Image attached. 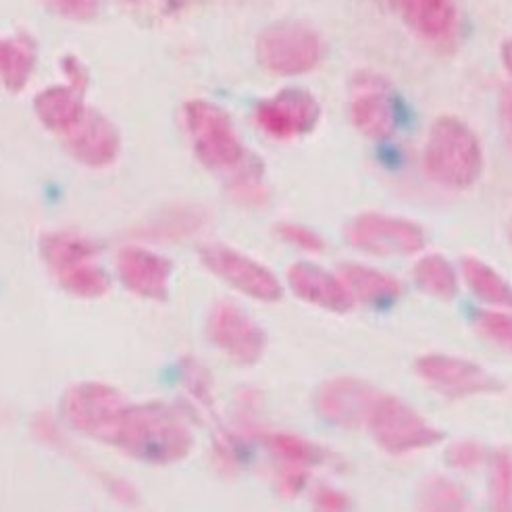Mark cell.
Returning a JSON list of instances; mask_svg holds the SVG:
<instances>
[{"mask_svg": "<svg viewBox=\"0 0 512 512\" xmlns=\"http://www.w3.org/2000/svg\"><path fill=\"white\" fill-rule=\"evenodd\" d=\"M184 121L198 161L229 175L240 190H250L261 175V165L248 157L229 115L209 100H190L184 107Z\"/></svg>", "mask_w": 512, "mask_h": 512, "instance_id": "6da1fadb", "label": "cell"}, {"mask_svg": "<svg viewBox=\"0 0 512 512\" xmlns=\"http://www.w3.org/2000/svg\"><path fill=\"white\" fill-rule=\"evenodd\" d=\"M425 169L435 182L465 190L473 186L483 169V152L477 136L454 117H440L431 125L425 146Z\"/></svg>", "mask_w": 512, "mask_h": 512, "instance_id": "7a4b0ae2", "label": "cell"}, {"mask_svg": "<svg viewBox=\"0 0 512 512\" xmlns=\"http://www.w3.org/2000/svg\"><path fill=\"white\" fill-rule=\"evenodd\" d=\"M256 59L277 75H302L323 59V42L302 23H275L256 40Z\"/></svg>", "mask_w": 512, "mask_h": 512, "instance_id": "3957f363", "label": "cell"}, {"mask_svg": "<svg viewBox=\"0 0 512 512\" xmlns=\"http://www.w3.org/2000/svg\"><path fill=\"white\" fill-rule=\"evenodd\" d=\"M367 425L379 448L390 454L423 450L442 440V433L433 429L415 408L390 396L377 400Z\"/></svg>", "mask_w": 512, "mask_h": 512, "instance_id": "277c9868", "label": "cell"}, {"mask_svg": "<svg viewBox=\"0 0 512 512\" xmlns=\"http://www.w3.org/2000/svg\"><path fill=\"white\" fill-rule=\"evenodd\" d=\"M348 242L373 256H406L423 250L427 238L423 227L400 217L365 213L346 227Z\"/></svg>", "mask_w": 512, "mask_h": 512, "instance_id": "5b68a950", "label": "cell"}, {"mask_svg": "<svg viewBox=\"0 0 512 512\" xmlns=\"http://www.w3.org/2000/svg\"><path fill=\"white\" fill-rule=\"evenodd\" d=\"M321 119V107L306 90L290 88L263 100L256 107V123L277 140H294L311 134Z\"/></svg>", "mask_w": 512, "mask_h": 512, "instance_id": "8992f818", "label": "cell"}, {"mask_svg": "<svg viewBox=\"0 0 512 512\" xmlns=\"http://www.w3.org/2000/svg\"><path fill=\"white\" fill-rule=\"evenodd\" d=\"M200 259L217 277L250 298L277 302L284 292L277 277L267 267L248 259L238 250L211 244L200 250Z\"/></svg>", "mask_w": 512, "mask_h": 512, "instance_id": "52a82bcc", "label": "cell"}, {"mask_svg": "<svg viewBox=\"0 0 512 512\" xmlns=\"http://www.w3.org/2000/svg\"><path fill=\"white\" fill-rule=\"evenodd\" d=\"M415 371L429 386L448 396H473L500 390V381L494 379L481 365L467 358L427 354L415 363Z\"/></svg>", "mask_w": 512, "mask_h": 512, "instance_id": "ba28073f", "label": "cell"}, {"mask_svg": "<svg viewBox=\"0 0 512 512\" xmlns=\"http://www.w3.org/2000/svg\"><path fill=\"white\" fill-rule=\"evenodd\" d=\"M379 392L369 383L352 377H338L325 381L315 396L319 415L340 427H358L369 421Z\"/></svg>", "mask_w": 512, "mask_h": 512, "instance_id": "9c48e42d", "label": "cell"}, {"mask_svg": "<svg viewBox=\"0 0 512 512\" xmlns=\"http://www.w3.org/2000/svg\"><path fill=\"white\" fill-rule=\"evenodd\" d=\"M71 157L92 169L109 167L117 161L121 136L115 123L100 111H86L82 121L65 134Z\"/></svg>", "mask_w": 512, "mask_h": 512, "instance_id": "30bf717a", "label": "cell"}, {"mask_svg": "<svg viewBox=\"0 0 512 512\" xmlns=\"http://www.w3.org/2000/svg\"><path fill=\"white\" fill-rule=\"evenodd\" d=\"M209 331L213 342L238 363H254L263 354L265 334L236 304H217L211 315Z\"/></svg>", "mask_w": 512, "mask_h": 512, "instance_id": "8fae6325", "label": "cell"}, {"mask_svg": "<svg viewBox=\"0 0 512 512\" xmlns=\"http://www.w3.org/2000/svg\"><path fill=\"white\" fill-rule=\"evenodd\" d=\"M290 288L304 302L315 304L319 309L329 313L346 315L352 311L354 298L344 286V281L329 271L311 265V263H296L288 271Z\"/></svg>", "mask_w": 512, "mask_h": 512, "instance_id": "7c38bea8", "label": "cell"}, {"mask_svg": "<svg viewBox=\"0 0 512 512\" xmlns=\"http://www.w3.org/2000/svg\"><path fill=\"white\" fill-rule=\"evenodd\" d=\"M350 117L356 130L371 140H388L398 130V107L394 98L373 84H365L354 92Z\"/></svg>", "mask_w": 512, "mask_h": 512, "instance_id": "4fadbf2b", "label": "cell"}, {"mask_svg": "<svg viewBox=\"0 0 512 512\" xmlns=\"http://www.w3.org/2000/svg\"><path fill=\"white\" fill-rule=\"evenodd\" d=\"M119 275L127 288L146 298H163L171 265L159 254L142 248H125L119 254Z\"/></svg>", "mask_w": 512, "mask_h": 512, "instance_id": "5bb4252c", "label": "cell"}, {"mask_svg": "<svg viewBox=\"0 0 512 512\" xmlns=\"http://www.w3.org/2000/svg\"><path fill=\"white\" fill-rule=\"evenodd\" d=\"M392 5L411 30L429 42H444L456 30L452 0H392Z\"/></svg>", "mask_w": 512, "mask_h": 512, "instance_id": "9a60e30c", "label": "cell"}, {"mask_svg": "<svg viewBox=\"0 0 512 512\" xmlns=\"http://www.w3.org/2000/svg\"><path fill=\"white\" fill-rule=\"evenodd\" d=\"M84 90L78 86H53L34 98V113L50 132L67 134L86 115Z\"/></svg>", "mask_w": 512, "mask_h": 512, "instance_id": "2e32d148", "label": "cell"}, {"mask_svg": "<svg viewBox=\"0 0 512 512\" xmlns=\"http://www.w3.org/2000/svg\"><path fill=\"white\" fill-rule=\"evenodd\" d=\"M340 279L344 281V286L348 288L352 298L361 300L365 304L386 306L396 302L402 296V286L392 275L381 273L365 265H356V263L342 265Z\"/></svg>", "mask_w": 512, "mask_h": 512, "instance_id": "e0dca14e", "label": "cell"}, {"mask_svg": "<svg viewBox=\"0 0 512 512\" xmlns=\"http://www.w3.org/2000/svg\"><path fill=\"white\" fill-rule=\"evenodd\" d=\"M36 67V50L25 38H0V84L19 94L30 84Z\"/></svg>", "mask_w": 512, "mask_h": 512, "instance_id": "ac0fdd59", "label": "cell"}, {"mask_svg": "<svg viewBox=\"0 0 512 512\" xmlns=\"http://www.w3.org/2000/svg\"><path fill=\"white\" fill-rule=\"evenodd\" d=\"M463 277L481 302L512 311V286L488 263L467 256L463 259Z\"/></svg>", "mask_w": 512, "mask_h": 512, "instance_id": "d6986e66", "label": "cell"}, {"mask_svg": "<svg viewBox=\"0 0 512 512\" xmlns=\"http://www.w3.org/2000/svg\"><path fill=\"white\" fill-rule=\"evenodd\" d=\"M413 279L427 296L450 302L458 292V279L452 265L440 254H427L415 265Z\"/></svg>", "mask_w": 512, "mask_h": 512, "instance_id": "ffe728a7", "label": "cell"}, {"mask_svg": "<svg viewBox=\"0 0 512 512\" xmlns=\"http://www.w3.org/2000/svg\"><path fill=\"white\" fill-rule=\"evenodd\" d=\"M419 512H469V494L448 477L427 479L417 496Z\"/></svg>", "mask_w": 512, "mask_h": 512, "instance_id": "44dd1931", "label": "cell"}, {"mask_svg": "<svg viewBox=\"0 0 512 512\" xmlns=\"http://www.w3.org/2000/svg\"><path fill=\"white\" fill-rule=\"evenodd\" d=\"M42 254L50 267H53L57 273H63L71 267L90 263L94 256V248L90 242L78 236L55 234V236H46L42 240Z\"/></svg>", "mask_w": 512, "mask_h": 512, "instance_id": "7402d4cb", "label": "cell"}, {"mask_svg": "<svg viewBox=\"0 0 512 512\" xmlns=\"http://www.w3.org/2000/svg\"><path fill=\"white\" fill-rule=\"evenodd\" d=\"M490 502L494 512H512V452L508 450L492 456Z\"/></svg>", "mask_w": 512, "mask_h": 512, "instance_id": "603a6c76", "label": "cell"}, {"mask_svg": "<svg viewBox=\"0 0 512 512\" xmlns=\"http://www.w3.org/2000/svg\"><path fill=\"white\" fill-rule=\"evenodd\" d=\"M61 284L73 292L75 296H88V298H96L102 296L109 288V281L98 267H94L92 263H84L78 267H71L63 273H59Z\"/></svg>", "mask_w": 512, "mask_h": 512, "instance_id": "cb8c5ba5", "label": "cell"}, {"mask_svg": "<svg viewBox=\"0 0 512 512\" xmlns=\"http://www.w3.org/2000/svg\"><path fill=\"white\" fill-rule=\"evenodd\" d=\"M273 450L277 454L284 456L288 463L296 465V467H309V465H317L321 463L323 452L311 444H306L300 438H294V435H275L271 440Z\"/></svg>", "mask_w": 512, "mask_h": 512, "instance_id": "d4e9b609", "label": "cell"}, {"mask_svg": "<svg viewBox=\"0 0 512 512\" xmlns=\"http://www.w3.org/2000/svg\"><path fill=\"white\" fill-rule=\"evenodd\" d=\"M44 5L71 21H92L98 17L102 0H44Z\"/></svg>", "mask_w": 512, "mask_h": 512, "instance_id": "484cf974", "label": "cell"}, {"mask_svg": "<svg viewBox=\"0 0 512 512\" xmlns=\"http://www.w3.org/2000/svg\"><path fill=\"white\" fill-rule=\"evenodd\" d=\"M279 236L284 238L286 242H290L292 246L306 250V252H323L325 242L319 234H315L313 229L304 227V225H296V223H281L279 225Z\"/></svg>", "mask_w": 512, "mask_h": 512, "instance_id": "4316f807", "label": "cell"}, {"mask_svg": "<svg viewBox=\"0 0 512 512\" xmlns=\"http://www.w3.org/2000/svg\"><path fill=\"white\" fill-rule=\"evenodd\" d=\"M446 458L454 469H475L485 460V452L475 442H458L448 450Z\"/></svg>", "mask_w": 512, "mask_h": 512, "instance_id": "83f0119b", "label": "cell"}, {"mask_svg": "<svg viewBox=\"0 0 512 512\" xmlns=\"http://www.w3.org/2000/svg\"><path fill=\"white\" fill-rule=\"evenodd\" d=\"M481 329L488 334L496 344L512 350V319L498 313H485L479 319Z\"/></svg>", "mask_w": 512, "mask_h": 512, "instance_id": "f1b7e54d", "label": "cell"}, {"mask_svg": "<svg viewBox=\"0 0 512 512\" xmlns=\"http://www.w3.org/2000/svg\"><path fill=\"white\" fill-rule=\"evenodd\" d=\"M317 506H319V512H346L348 500L334 490H325L319 494Z\"/></svg>", "mask_w": 512, "mask_h": 512, "instance_id": "f546056e", "label": "cell"}, {"mask_svg": "<svg viewBox=\"0 0 512 512\" xmlns=\"http://www.w3.org/2000/svg\"><path fill=\"white\" fill-rule=\"evenodd\" d=\"M500 121H502V130L512 146V88H504L502 98H500Z\"/></svg>", "mask_w": 512, "mask_h": 512, "instance_id": "4dcf8cb0", "label": "cell"}, {"mask_svg": "<svg viewBox=\"0 0 512 512\" xmlns=\"http://www.w3.org/2000/svg\"><path fill=\"white\" fill-rule=\"evenodd\" d=\"M502 65L512 78V40L504 42V46H502Z\"/></svg>", "mask_w": 512, "mask_h": 512, "instance_id": "1f68e13d", "label": "cell"}, {"mask_svg": "<svg viewBox=\"0 0 512 512\" xmlns=\"http://www.w3.org/2000/svg\"><path fill=\"white\" fill-rule=\"evenodd\" d=\"M125 3H134V0H125Z\"/></svg>", "mask_w": 512, "mask_h": 512, "instance_id": "d6a6232c", "label": "cell"}, {"mask_svg": "<svg viewBox=\"0 0 512 512\" xmlns=\"http://www.w3.org/2000/svg\"><path fill=\"white\" fill-rule=\"evenodd\" d=\"M510 236H512V225H510Z\"/></svg>", "mask_w": 512, "mask_h": 512, "instance_id": "836d02e7", "label": "cell"}]
</instances>
